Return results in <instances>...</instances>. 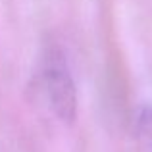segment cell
Listing matches in <instances>:
<instances>
[{
    "mask_svg": "<svg viewBox=\"0 0 152 152\" xmlns=\"http://www.w3.org/2000/svg\"><path fill=\"white\" fill-rule=\"evenodd\" d=\"M41 79L50 108L62 121H73L77 114V91L60 48H50L42 58Z\"/></svg>",
    "mask_w": 152,
    "mask_h": 152,
    "instance_id": "obj_1",
    "label": "cell"
},
{
    "mask_svg": "<svg viewBox=\"0 0 152 152\" xmlns=\"http://www.w3.org/2000/svg\"><path fill=\"white\" fill-rule=\"evenodd\" d=\"M135 129H137V137L142 146V152H152V106H142L137 112Z\"/></svg>",
    "mask_w": 152,
    "mask_h": 152,
    "instance_id": "obj_2",
    "label": "cell"
}]
</instances>
